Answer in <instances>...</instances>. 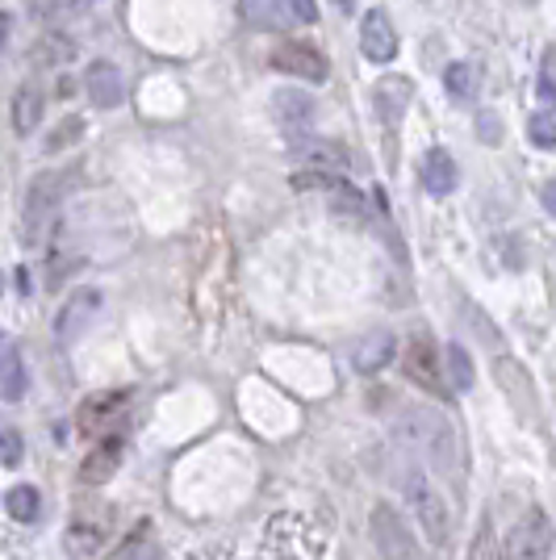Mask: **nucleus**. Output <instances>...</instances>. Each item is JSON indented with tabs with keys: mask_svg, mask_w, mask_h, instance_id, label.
Listing matches in <instances>:
<instances>
[{
	"mask_svg": "<svg viewBox=\"0 0 556 560\" xmlns=\"http://www.w3.org/2000/svg\"><path fill=\"white\" fill-rule=\"evenodd\" d=\"M390 431H394L397 447H406L410 456L431 460L436 468H452V460H456V431H452V422L443 419L440 410H427V406L402 410Z\"/></svg>",
	"mask_w": 556,
	"mask_h": 560,
	"instance_id": "obj_1",
	"label": "nucleus"
},
{
	"mask_svg": "<svg viewBox=\"0 0 556 560\" xmlns=\"http://www.w3.org/2000/svg\"><path fill=\"white\" fill-rule=\"evenodd\" d=\"M402 498H406V511L418 518V527L436 539V544H448V536H452V514H448V502L436 490V481L422 468L415 465L402 468Z\"/></svg>",
	"mask_w": 556,
	"mask_h": 560,
	"instance_id": "obj_2",
	"label": "nucleus"
},
{
	"mask_svg": "<svg viewBox=\"0 0 556 560\" xmlns=\"http://www.w3.org/2000/svg\"><path fill=\"white\" fill-rule=\"evenodd\" d=\"M63 192H68V176L63 172H43L34 176V185L25 192V238L38 243L50 231L55 213L63 206Z\"/></svg>",
	"mask_w": 556,
	"mask_h": 560,
	"instance_id": "obj_3",
	"label": "nucleus"
},
{
	"mask_svg": "<svg viewBox=\"0 0 556 560\" xmlns=\"http://www.w3.org/2000/svg\"><path fill=\"white\" fill-rule=\"evenodd\" d=\"M369 527H372V544H377L381 560H418L415 536H410L406 518H402L390 502H377V506H372Z\"/></svg>",
	"mask_w": 556,
	"mask_h": 560,
	"instance_id": "obj_4",
	"label": "nucleus"
},
{
	"mask_svg": "<svg viewBox=\"0 0 556 560\" xmlns=\"http://www.w3.org/2000/svg\"><path fill=\"white\" fill-rule=\"evenodd\" d=\"M553 544H556L553 518L535 506V511L523 514L519 527L510 532L507 552H510V560H548L553 557Z\"/></svg>",
	"mask_w": 556,
	"mask_h": 560,
	"instance_id": "obj_5",
	"label": "nucleus"
},
{
	"mask_svg": "<svg viewBox=\"0 0 556 560\" xmlns=\"http://www.w3.org/2000/svg\"><path fill=\"white\" fill-rule=\"evenodd\" d=\"M273 121H277V130L293 142V147L305 139H314V135H310V130H314V101H310L302 89H277V93H273Z\"/></svg>",
	"mask_w": 556,
	"mask_h": 560,
	"instance_id": "obj_6",
	"label": "nucleus"
},
{
	"mask_svg": "<svg viewBox=\"0 0 556 560\" xmlns=\"http://www.w3.org/2000/svg\"><path fill=\"white\" fill-rule=\"evenodd\" d=\"M101 293L96 289H76L68 302H63V310H59V318H55V343L59 348H71L84 330L93 327V318L101 314Z\"/></svg>",
	"mask_w": 556,
	"mask_h": 560,
	"instance_id": "obj_7",
	"label": "nucleus"
},
{
	"mask_svg": "<svg viewBox=\"0 0 556 560\" xmlns=\"http://www.w3.org/2000/svg\"><path fill=\"white\" fill-rule=\"evenodd\" d=\"M360 50L369 63H394L397 59V30L385 9H369V18L360 22Z\"/></svg>",
	"mask_w": 556,
	"mask_h": 560,
	"instance_id": "obj_8",
	"label": "nucleus"
},
{
	"mask_svg": "<svg viewBox=\"0 0 556 560\" xmlns=\"http://www.w3.org/2000/svg\"><path fill=\"white\" fill-rule=\"evenodd\" d=\"M273 68L289 71V75H302L310 84H323L326 75H331V71H326L331 63H326L314 47H305V43H280V47L273 50Z\"/></svg>",
	"mask_w": 556,
	"mask_h": 560,
	"instance_id": "obj_9",
	"label": "nucleus"
},
{
	"mask_svg": "<svg viewBox=\"0 0 556 560\" xmlns=\"http://www.w3.org/2000/svg\"><path fill=\"white\" fill-rule=\"evenodd\" d=\"M298 151V160L305 167H314V172H335V176H344L351 167V151L344 142H331V139H305L293 147Z\"/></svg>",
	"mask_w": 556,
	"mask_h": 560,
	"instance_id": "obj_10",
	"label": "nucleus"
},
{
	"mask_svg": "<svg viewBox=\"0 0 556 560\" xmlns=\"http://www.w3.org/2000/svg\"><path fill=\"white\" fill-rule=\"evenodd\" d=\"M121 456H126V440H121V435L101 440V444L89 452V460L80 465V481H84V486H105L117 472V465H121Z\"/></svg>",
	"mask_w": 556,
	"mask_h": 560,
	"instance_id": "obj_11",
	"label": "nucleus"
},
{
	"mask_svg": "<svg viewBox=\"0 0 556 560\" xmlns=\"http://www.w3.org/2000/svg\"><path fill=\"white\" fill-rule=\"evenodd\" d=\"M410 96H415V84H410L406 75H385V80H377V89H372V105H377L381 121L394 126V121H402V114H406Z\"/></svg>",
	"mask_w": 556,
	"mask_h": 560,
	"instance_id": "obj_12",
	"label": "nucleus"
},
{
	"mask_svg": "<svg viewBox=\"0 0 556 560\" xmlns=\"http://www.w3.org/2000/svg\"><path fill=\"white\" fill-rule=\"evenodd\" d=\"M43 109H47V101H43V89L34 84V80H25L22 89L13 93V105H9V121H13V130L30 139L34 130H38V121H43Z\"/></svg>",
	"mask_w": 556,
	"mask_h": 560,
	"instance_id": "obj_13",
	"label": "nucleus"
},
{
	"mask_svg": "<svg viewBox=\"0 0 556 560\" xmlns=\"http://www.w3.org/2000/svg\"><path fill=\"white\" fill-rule=\"evenodd\" d=\"M84 89H89V96H93V105H101V109H114V105H121V71L114 68V63H105V59H96L93 68H89V75H84Z\"/></svg>",
	"mask_w": 556,
	"mask_h": 560,
	"instance_id": "obj_14",
	"label": "nucleus"
},
{
	"mask_svg": "<svg viewBox=\"0 0 556 560\" xmlns=\"http://www.w3.org/2000/svg\"><path fill=\"white\" fill-rule=\"evenodd\" d=\"M456 180H461V172H456V160L448 155V151H427L422 155V188L431 192V197H448L452 188H456Z\"/></svg>",
	"mask_w": 556,
	"mask_h": 560,
	"instance_id": "obj_15",
	"label": "nucleus"
},
{
	"mask_svg": "<svg viewBox=\"0 0 556 560\" xmlns=\"http://www.w3.org/2000/svg\"><path fill=\"white\" fill-rule=\"evenodd\" d=\"M105 536H109V514L105 518H93V511L76 514L68 527V548L76 557H89V552H96L105 544Z\"/></svg>",
	"mask_w": 556,
	"mask_h": 560,
	"instance_id": "obj_16",
	"label": "nucleus"
},
{
	"mask_svg": "<svg viewBox=\"0 0 556 560\" xmlns=\"http://www.w3.org/2000/svg\"><path fill=\"white\" fill-rule=\"evenodd\" d=\"M402 364H406V373L415 376L422 389H440V369H436V348L422 339V335H415L410 339V348L402 351Z\"/></svg>",
	"mask_w": 556,
	"mask_h": 560,
	"instance_id": "obj_17",
	"label": "nucleus"
},
{
	"mask_svg": "<svg viewBox=\"0 0 556 560\" xmlns=\"http://www.w3.org/2000/svg\"><path fill=\"white\" fill-rule=\"evenodd\" d=\"M71 59H76V43H71L68 34H59V30L38 34L34 47H30V63H34V68H63Z\"/></svg>",
	"mask_w": 556,
	"mask_h": 560,
	"instance_id": "obj_18",
	"label": "nucleus"
},
{
	"mask_svg": "<svg viewBox=\"0 0 556 560\" xmlns=\"http://www.w3.org/2000/svg\"><path fill=\"white\" fill-rule=\"evenodd\" d=\"M121 406H126V394H96V397H89V401L80 406V419H76L80 435L96 440V435H101V427L114 419Z\"/></svg>",
	"mask_w": 556,
	"mask_h": 560,
	"instance_id": "obj_19",
	"label": "nucleus"
},
{
	"mask_svg": "<svg viewBox=\"0 0 556 560\" xmlns=\"http://www.w3.org/2000/svg\"><path fill=\"white\" fill-rule=\"evenodd\" d=\"M25 385H30V373H25V360L18 343H4L0 351V397L4 401H22Z\"/></svg>",
	"mask_w": 556,
	"mask_h": 560,
	"instance_id": "obj_20",
	"label": "nucleus"
},
{
	"mask_svg": "<svg viewBox=\"0 0 556 560\" xmlns=\"http://www.w3.org/2000/svg\"><path fill=\"white\" fill-rule=\"evenodd\" d=\"M443 84H448L452 101L468 105V101H477V93H482V68H477V63H464V59L461 63H448Z\"/></svg>",
	"mask_w": 556,
	"mask_h": 560,
	"instance_id": "obj_21",
	"label": "nucleus"
},
{
	"mask_svg": "<svg viewBox=\"0 0 556 560\" xmlns=\"http://www.w3.org/2000/svg\"><path fill=\"white\" fill-rule=\"evenodd\" d=\"M239 13L259 30H280L289 22V0H239Z\"/></svg>",
	"mask_w": 556,
	"mask_h": 560,
	"instance_id": "obj_22",
	"label": "nucleus"
},
{
	"mask_svg": "<svg viewBox=\"0 0 556 560\" xmlns=\"http://www.w3.org/2000/svg\"><path fill=\"white\" fill-rule=\"evenodd\" d=\"M390 360H394V335H385V330L369 335V339L356 348V369H360V373H377V369L390 364Z\"/></svg>",
	"mask_w": 556,
	"mask_h": 560,
	"instance_id": "obj_23",
	"label": "nucleus"
},
{
	"mask_svg": "<svg viewBox=\"0 0 556 560\" xmlns=\"http://www.w3.org/2000/svg\"><path fill=\"white\" fill-rule=\"evenodd\" d=\"M4 511L13 514L18 523H34L38 511H43V498H38L34 486H13V490L4 493Z\"/></svg>",
	"mask_w": 556,
	"mask_h": 560,
	"instance_id": "obj_24",
	"label": "nucleus"
},
{
	"mask_svg": "<svg viewBox=\"0 0 556 560\" xmlns=\"http://www.w3.org/2000/svg\"><path fill=\"white\" fill-rule=\"evenodd\" d=\"M464 560H510V552L502 548V539H498V532H494L489 518L477 527V536H473V544H468V557Z\"/></svg>",
	"mask_w": 556,
	"mask_h": 560,
	"instance_id": "obj_25",
	"label": "nucleus"
},
{
	"mask_svg": "<svg viewBox=\"0 0 556 560\" xmlns=\"http://www.w3.org/2000/svg\"><path fill=\"white\" fill-rule=\"evenodd\" d=\"M528 139H532V147H540V151H553L556 147V105L535 109L532 121H528Z\"/></svg>",
	"mask_w": 556,
	"mask_h": 560,
	"instance_id": "obj_26",
	"label": "nucleus"
},
{
	"mask_svg": "<svg viewBox=\"0 0 556 560\" xmlns=\"http://www.w3.org/2000/svg\"><path fill=\"white\" fill-rule=\"evenodd\" d=\"M448 376H452V389H468L473 385V360L461 343H448Z\"/></svg>",
	"mask_w": 556,
	"mask_h": 560,
	"instance_id": "obj_27",
	"label": "nucleus"
},
{
	"mask_svg": "<svg viewBox=\"0 0 556 560\" xmlns=\"http://www.w3.org/2000/svg\"><path fill=\"white\" fill-rule=\"evenodd\" d=\"M80 135H84V121H80V117H68V121H59V126H55V135H50L47 147H50V151H59V147L76 142Z\"/></svg>",
	"mask_w": 556,
	"mask_h": 560,
	"instance_id": "obj_28",
	"label": "nucleus"
},
{
	"mask_svg": "<svg viewBox=\"0 0 556 560\" xmlns=\"http://www.w3.org/2000/svg\"><path fill=\"white\" fill-rule=\"evenodd\" d=\"M540 96H544V101H556V50L544 55V68H540Z\"/></svg>",
	"mask_w": 556,
	"mask_h": 560,
	"instance_id": "obj_29",
	"label": "nucleus"
},
{
	"mask_svg": "<svg viewBox=\"0 0 556 560\" xmlns=\"http://www.w3.org/2000/svg\"><path fill=\"white\" fill-rule=\"evenodd\" d=\"M89 4H93V0H50V13H55V18H80V13H89Z\"/></svg>",
	"mask_w": 556,
	"mask_h": 560,
	"instance_id": "obj_30",
	"label": "nucleus"
},
{
	"mask_svg": "<svg viewBox=\"0 0 556 560\" xmlns=\"http://www.w3.org/2000/svg\"><path fill=\"white\" fill-rule=\"evenodd\" d=\"M18 460H22V435L13 427H4V465L18 468Z\"/></svg>",
	"mask_w": 556,
	"mask_h": 560,
	"instance_id": "obj_31",
	"label": "nucleus"
},
{
	"mask_svg": "<svg viewBox=\"0 0 556 560\" xmlns=\"http://www.w3.org/2000/svg\"><path fill=\"white\" fill-rule=\"evenodd\" d=\"M142 536H147V527H142L139 536H130V539H126V544H121V548H117V552H114V557H109V560H139V552H142V548H147V544H142Z\"/></svg>",
	"mask_w": 556,
	"mask_h": 560,
	"instance_id": "obj_32",
	"label": "nucleus"
},
{
	"mask_svg": "<svg viewBox=\"0 0 556 560\" xmlns=\"http://www.w3.org/2000/svg\"><path fill=\"white\" fill-rule=\"evenodd\" d=\"M289 13H293V18H298V22H318V4H314V0H289Z\"/></svg>",
	"mask_w": 556,
	"mask_h": 560,
	"instance_id": "obj_33",
	"label": "nucleus"
},
{
	"mask_svg": "<svg viewBox=\"0 0 556 560\" xmlns=\"http://www.w3.org/2000/svg\"><path fill=\"white\" fill-rule=\"evenodd\" d=\"M188 560H239V557H234L227 544H213V548H206V552H197V557H188Z\"/></svg>",
	"mask_w": 556,
	"mask_h": 560,
	"instance_id": "obj_34",
	"label": "nucleus"
},
{
	"mask_svg": "<svg viewBox=\"0 0 556 560\" xmlns=\"http://www.w3.org/2000/svg\"><path fill=\"white\" fill-rule=\"evenodd\" d=\"M544 206H548V213H553V218H556V185L544 188Z\"/></svg>",
	"mask_w": 556,
	"mask_h": 560,
	"instance_id": "obj_35",
	"label": "nucleus"
},
{
	"mask_svg": "<svg viewBox=\"0 0 556 560\" xmlns=\"http://www.w3.org/2000/svg\"><path fill=\"white\" fill-rule=\"evenodd\" d=\"M139 560H163V557H160V548H155V544H147V548L139 552Z\"/></svg>",
	"mask_w": 556,
	"mask_h": 560,
	"instance_id": "obj_36",
	"label": "nucleus"
},
{
	"mask_svg": "<svg viewBox=\"0 0 556 560\" xmlns=\"http://www.w3.org/2000/svg\"><path fill=\"white\" fill-rule=\"evenodd\" d=\"M339 4V13H356V0H335Z\"/></svg>",
	"mask_w": 556,
	"mask_h": 560,
	"instance_id": "obj_37",
	"label": "nucleus"
}]
</instances>
